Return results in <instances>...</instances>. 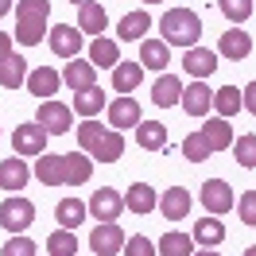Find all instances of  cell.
Wrapping results in <instances>:
<instances>
[{
	"mask_svg": "<svg viewBox=\"0 0 256 256\" xmlns=\"http://www.w3.org/2000/svg\"><path fill=\"white\" fill-rule=\"evenodd\" d=\"M78 144H82V152L94 156L97 163H116L124 156V136H120L116 128H101L94 116L78 124Z\"/></svg>",
	"mask_w": 256,
	"mask_h": 256,
	"instance_id": "cell-1",
	"label": "cell"
},
{
	"mask_svg": "<svg viewBox=\"0 0 256 256\" xmlns=\"http://www.w3.org/2000/svg\"><path fill=\"white\" fill-rule=\"evenodd\" d=\"M47 16H50V0H20L16 4V35L12 39L35 47L47 35Z\"/></svg>",
	"mask_w": 256,
	"mask_h": 256,
	"instance_id": "cell-2",
	"label": "cell"
},
{
	"mask_svg": "<svg viewBox=\"0 0 256 256\" xmlns=\"http://www.w3.org/2000/svg\"><path fill=\"white\" fill-rule=\"evenodd\" d=\"M160 32H163V43H175V47H198V35H202V20L198 12L190 8H171L167 16L160 20Z\"/></svg>",
	"mask_w": 256,
	"mask_h": 256,
	"instance_id": "cell-3",
	"label": "cell"
},
{
	"mask_svg": "<svg viewBox=\"0 0 256 256\" xmlns=\"http://www.w3.org/2000/svg\"><path fill=\"white\" fill-rule=\"evenodd\" d=\"M0 225L12 229V233H24L35 225V206L28 198H4L0 202Z\"/></svg>",
	"mask_w": 256,
	"mask_h": 256,
	"instance_id": "cell-4",
	"label": "cell"
},
{
	"mask_svg": "<svg viewBox=\"0 0 256 256\" xmlns=\"http://www.w3.org/2000/svg\"><path fill=\"white\" fill-rule=\"evenodd\" d=\"M198 198H202V206L210 210V214H214V218H218V214H229V210L237 206V198H233V186H229V182H225V178H206V182H202V194H198Z\"/></svg>",
	"mask_w": 256,
	"mask_h": 256,
	"instance_id": "cell-5",
	"label": "cell"
},
{
	"mask_svg": "<svg viewBox=\"0 0 256 256\" xmlns=\"http://www.w3.org/2000/svg\"><path fill=\"white\" fill-rule=\"evenodd\" d=\"M90 248L97 256H116L124 248V229L116 222H97V229L90 233Z\"/></svg>",
	"mask_w": 256,
	"mask_h": 256,
	"instance_id": "cell-6",
	"label": "cell"
},
{
	"mask_svg": "<svg viewBox=\"0 0 256 256\" xmlns=\"http://www.w3.org/2000/svg\"><path fill=\"white\" fill-rule=\"evenodd\" d=\"M47 128L43 124H20L12 132V148H16V156H43L47 152Z\"/></svg>",
	"mask_w": 256,
	"mask_h": 256,
	"instance_id": "cell-7",
	"label": "cell"
},
{
	"mask_svg": "<svg viewBox=\"0 0 256 256\" xmlns=\"http://www.w3.org/2000/svg\"><path fill=\"white\" fill-rule=\"evenodd\" d=\"M39 124L47 128L50 136H62L66 128H74V109L62 101H43L39 105Z\"/></svg>",
	"mask_w": 256,
	"mask_h": 256,
	"instance_id": "cell-8",
	"label": "cell"
},
{
	"mask_svg": "<svg viewBox=\"0 0 256 256\" xmlns=\"http://www.w3.org/2000/svg\"><path fill=\"white\" fill-rule=\"evenodd\" d=\"M120 210H124V194L112 190V186H101V190H94V198H90V214H94L97 222H116Z\"/></svg>",
	"mask_w": 256,
	"mask_h": 256,
	"instance_id": "cell-9",
	"label": "cell"
},
{
	"mask_svg": "<svg viewBox=\"0 0 256 256\" xmlns=\"http://www.w3.org/2000/svg\"><path fill=\"white\" fill-rule=\"evenodd\" d=\"M218 50H222V58L240 62V58L252 54V35L240 32V28H229V32H222V39H218Z\"/></svg>",
	"mask_w": 256,
	"mask_h": 256,
	"instance_id": "cell-10",
	"label": "cell"
},
{
	"mask_svg": "<svg viewBox=\"0 0 256 256\" xmlns=\"http://www.w3.org/2000/svg\"><path fill=\"white\" fill-rule=\"evenodd\" d=\"M182 109L190 112V116H206L214 109V90H210L206 82H190V90H182V101H178Z\"/></svg>",
	"mask_w": 256,
	"mask_h": 256,
	"instance_id": "cell-11",
	"label": "cell"
},
{
	"mask_svg": "<svg viewBox=\"0 0 256 256\" xmlns=\"http://www.w3.org/2000/svg\"><path fill=\"white\" fill-rule=\"evenodd\" d=\"M109 124L120 132V128H136L140 124V105H136V97L120 94L116 101L109 105Z\"/></svg>",
	"mask_w": 256,
	"mask_h": 256,
	"instance_id": "cell-12",
	"label": "cell"
},
{
	"mask_svg": "<svg viewBox=\"0 0 256 256\" xmlns=\"http://www.w3.org/2000/svg\"><path fill=\"white\" fill-rule=\"evenodd\" d=\"M62 82L74 90V94H82V90H90V86H97V66L90 62V58H70V66H66Z\"/></svg>",
	"mask_w": 256,
	"mask_h": 256,
	"instance_id": "cell-13",
	"label": "cell"
},
{
	"mask_svg": "<svg viewBox=\"0 0 256 256\" xmlns=\"http://www.w3.org/2000/svg\"><path fill=\"white\" fill-rule=\"evenodd\" d=\"M160 210H163L167 222H182V218L190 214V190H186V186H171V190H163Z\"/></svg>",
	"mask_w": 256,
	"mask_h": 256,
	"instance_id": "cell-14",
	"label": "cell"
},
{
	"mask_svg": "<svg viewBox=\"0 0 256 256\" xmlns=\"http://www.w3.org/2000/svg\"><path fill=\"white\" fill-rule=\"evenodd\" d=\"M50 50H54L58 58H74V54L82 50V35H78V28H70V24L50 28Z\"/></svg>",
	"mask_w": 256,
	"mask_h": 256,
	"instance_id": "cell-15",
	"label": "cell"
},
{
	"mask_svg": "<svg viewBox=\"0 0 256 256\" xmlns=\"http://www.w3.org/2000/svg\"><path fill=\"white\" fill-rule=\"evenodd\" d=\"M62 86V74L58 70H50V66H35L32 74H28V90H32V97H54V90Z\"/></svg>",
	"mask_w": 256,
	"mask_h": 256,
	"instance_id": "cell-16",
	"label": "cell"
},
{
	"mask_svg": "<svg viewBox=\"0 0 256 256\" xmlns=\"http://www.w3.org/2000/svg\"><path fill=\"white\" fill-rule=\"evenodd\" d=\"M35 178L43 186H62L66 182V156H39L35 160Z\"/></svg>",
	"mask_w": 256,
	"mask_h": 256,
	"instance_id": "cell-17",
	"label": "cell"
},
{
	"mask_svg": "<svg viewBox=\"0 0 256 256\" xmlns=\"http://www.w3.org/2000/svg\"><path fill=\"white\" fill-rule=\"evenodd\" d=\"M182 66H186V74H194V78L202 82V78H210V74L218 70V54L206 50V47H190L182 54Z\"/></svg>",
	"mask_w": 256,
	"mask_h": 256,
	"instance_id": "cell-18",
	"label": "cell"
},
{
	"mask_svg": "<svg viewBox=\"0 0 256 256\" xmlns=\"http://www.w3.org/2000/svg\"><path fill=\"white\" fill-rule=\"evenodd\" d=\"M28 58H20V54H8V58H0V86L4 90H20V86H28Z\"/></svg>",
	"mask_w": 256,
	"mask_h": 256,
	"instance_id": "cell-19",
	"label": "cell"
},
{
	"mask_svg": "<svg viewBox=\"0 0 256 256\" xmlns=\"http://www.w3.org/2000/svg\"><path fill=\"white\" fill-rule=\"evenodd\" d=\"M202 136H206L210 152H225V148H233V140H237L225 116H214V120H206V124H202Z\"/></svg>",
	"mask_w": 256,
	"mask_h": 256,
	"instance_id": "cell-20",
	"label": "cell"
},
{
	"mask_svg": "<svg viewBox=\"0 0 256 256\" xmlns=\"http://www.w3.org/2000/svg\"><path fill=\"white\" fill-rule=\"evenodd\" d=\"M190 237H194V244H202V248H218V244L225 240V225L210 214V218H202V222H194Z\"/></svg>",
	"mask_w": 256,
	"mask_h": 256,
	"instance_id": "cell-21",
	"label": "cell"
},
{
	"mask_svg": "<svg viewBox=\"0 0 256 256\" xmlns=\"http://www.w3.org/2000/svg\"><path fill=\"white\" fill-rule=\"evenodd\" d=\"M105 24H109V16H105V8L97 4V0H90V4H82L78 8V28L86 35H105Z\"/></svg>",
	"mask_w": 256,
	"mask_h": 256,
	"instance_id": "cell-22",
	"label": "cell"
},
{
	"mask_svg": "<svg viewBox=\"0 0 256 256\" xmlns=\"http://www.w3.org/2000/svg\"><path fill=\"white\" fill-rule=\"evenodd\" d=\"M152 101H156L160 109L178 105V101H182V82H178L175 74H163V78H156V86H152Z\"/></svg>",
	"mask_w": 256,
	"mask_h": 256,
	"instance_id": "cell-23",
	"label": "cell"
},
{
	"mask_svg": "<svg viewBox=\"0 0 256 256\" xmlns=\"http://www.w3.org/2000/svg\"><path fill=\"white\" fill-rule=\"evenodd\" d=\"M136 144L144 148V152H163L167 148V128L160 120H140L136 124Z\"/></svg>",
	"mask_w": 256,
	"mask_h": 256,
	"instance_id": "cell-24",
	"label": "cell"
},
{
	"mask_svg": "<svg viewBox=\"0 0 256 256\" xmlns=\"http://www.w3.org/2000/svg\"><path fill=\"white\" fill-rule=\"evenodd\" d=\"M28 178H32V167L24 160H4L0 163V190H24Z\"/></svg>",
	"mask_w": 256,
	"mask_h": 256,
	"instance_id": "cell-25",
	"label": "cell"
},
{
	"mask_svg": "<svg viewBox=\"0 0 256 256\" xmlns=\"http://www.w3.org/2000/svg\"><path fill=\"white\" fill-rule=\"evenodd\" d=\"M144 82V66L140 62H116L112 66V90L116 94H132Z\"/></svg>",
	"mask_w": 256,
	"mask_h": 256,
	"instance_id": "cell-26",
	"label": "cell"
},
{
	"mask_svg": "<svg viewBox=\"0 0 256 256\" xmlns=\"http://www.w3.org/2000/svg\"><path fill=\"white\" fill-rule=\"evenodd\" d=\"M94 175V160L86 152H66V186H82Z\"/></svg>",
	"mask_w": 256,
	"mask_h": 256,
	"instance_id": "cell-27",
	"label": "cell"
},
{
	"mask_svg": "<svg viewBox=\"0 0 256 256\" xmlns=\"http://www.w3.org/2000/svg\"><path fill=\"white\" fill-rule=\"evenodd\" d=\"M167 62H171V50H167V43H163V39H144V47H140V66L160 74Z\"/></svg>",
	"mask_w": 256,
	"mask_h": 256,
	"instance_id": "cell-28",
	"label": "cell"
},
{
	"mask_svg": "<svg viewBox=\"0 0 256 256\" xmlns=\"http://www.w3.org/2000/svg\"><path fill=\"white\" fill-rule=\"evenodd\" d=\"M156 190L148 186V182H136V186H128V194H124V210H132V214H152L156 210Z\"/></svg>",
	"mask_w": 256,
	"mask_h": 256,
	"instance_id": "cell-29",
	"label": "cell"
},
{
	"mask_svg": "<svg viewBox=\"0 0 256 256\" xmlns=\"http://www.w3.org/2000/svg\"><path fill=\"white\" fill-rule=\"evenodd\" d=\"M90 62L97 66V70H101V66H116L120 62V47H116V43H112V39H105V35H97L94 43H90Z\"/></svg>",
	"mask_w": 256,
	"mask_h": 256,
	"instance_id": "cell-30",
	"label": "cell"
},
{
	"mask_svg": "<svg viewBox=\"0 0 256 256\" xmlns=\"http://www.w3.org/2000/svg\"><path fill=\"white\" fill-rule=\"evenodd\" d=\"M54 218L62 222V229H78V225L86 222V202H78V198H62L58 210H54Z\"/></svg>",
	"mask_w": 256,
	"mask_h": 256,
	"instance_id": "cell-31",
	"label": "cell"
},
{
	"mask_svg": "<svg viewBox=\"0 0 256 256\" xmlns=\"http://www.w3.org/2000/svg\"><path fill=\"white\" fill-rule=\"evenodd\" d=\"M101 109H105V94H101L97 86H90V90H82V94L74 97V112H82L86 120H90V116H97Z\"/></svg>",
	"mask_w": 256,
	"mask_h": 256,
	"instance_id": "cell-32",
	"label": "cell"
},
{
	"mask_svg": "<svg viewBox=\"0 0 256 256\" xmlns=\"http://www.w3.org/2000/svg\"><path fill=\"white\" fill-rule=\"evenodd\" d=\"M214 109L222 112L225 120H229L233 112H240V109H244V101H240V90H237V86H222V90L214 94Z\"/></svg>",
	"mask_w": 256,
	"mask_h": 256,
	"instance_id": "cell-33",
	"label": "cell"
},
{
	"mask_svg": "<svg viewBox=\"0 0 256 256\" xmlns=\"http://www.w3.org/2000/svg\"><path fill=\"white\" fill-rule=\"evenodd\" d=\"M194 237L190 233H163L160 237V256H190Z\"/></svg>",
	"mask_w": 256,
	"mask_h": 256,
	"instance_id": "cell-34",
	"label": "cell"
},
{
	"mask_svg": "<svg viewBox=\"0 0 256 256\" xmlns=\"http://www.w3.org/2000/svg\"><path fill=\"white\" fill-rule=\"evenodd\" d=\"M47 252L50 256H78V237H74V229L50 233V237H47Z\"/></svg>",
	"mask_w": 256,
	"mask_h": 256,
	"instance_id": "cell-35",
	"label": "cell"
},
{
	"mask_svg": "<svg viewBox=\"0 0 256 256\" xmlns=\"http://www.w3.org/2000/svg\"><path fill=\"white\" fill-rule=\"evenodd\" d=\"M148 28H152V16H148V12H128V16L120 20L116 35H120V39H140V35H148Z\"/></svg>",
	"mask_w": 256,
	"mask_h": 256,
	"instance_id": "cell-36",
	"label": "cell"
},
{
	"mask_svg": "<svg viewBox=\"0 0 256 256\" xmlns=\"http://www.w3.org/2000/svg\"><path fill=\"white\" fill-rule=\"evenodd\" d=\"M182 156H186L190 163H202V160H210V156H214V152H210V144H206V136H202V128H198V132H190V136L182 140Z\"/></svg>",
	"mask_w": 256,
	"mask_h": 256,
	"instance_id": "cell-37",
	"label": "cell"
},
{
	"mask_svg": "<svg viewBox=\"0 0 256 256\" xmlns=\"http://www.w3.org/2000/svg\"><path fill=\"white\" fill-rule=\"evenodd\" d=\"M233 156H237L240 167H256V136H252V132L233 140Z\"/></svg>",
	"mask_w": 256,
	"mask_h": 256,
	"instance_id": "cell-38",
	"label": "cell"
},
{
	"mask_svg": "<svg viewBox=\"0 0 256 256\" xmlns=\"http://www.w3.org/2000/svg\"><path fill=\"white\" fill-rule=\"evenodd\" d=\"M218 4H222V12L233 24H244V20L252 16V0H218Z\"/></svg>",
	"mask_w": 256,
	"mask_h": 256,
	"instance_id": "cell-39",
	"label": "cell"
},
{
	"mask_svg": "<svg viewBox=\"0 0 256 256\" xmlns=\"http://www.w3.org/2000/svg\"><path fill=\"white\" fill-rule=\"evenodd\" d=\"M0 256H35V240L24 237V233H16V237L0 248Z\"/></svg>",
	"mask_w": 256,
	"mask_h": 256,
	"instance_id": "cell-40",
	"label": "cell"
},
{
	"mask_svg": "<svg viewBox=\"0 0 256 256\" xmlns=\"http://www.w3.org/2000/svg\"><path fill=\"white\" fill-rule=\"evenodd\" d=\"M237 214H240V222L252 229L256 225V190H244L240 194V202H237Z\"/></svg>",
	"mask_w": 256,
	"mask_h": 256,
	"instance_id": "cell-41",
	"label": "cell"
},
{
	"mask_svg": "<svg viewBox=\"0 0 256 256\" xmlns=\"http://www.w3.org/2000/svg\"><path fill=\"white\" fill-rule=\"evenodd\" d=\"M120 252L124 256H156V244H152L148 237H128V244L120 248Z\"/></svg>",
	"mask_w": 256,
	"mask_h": 256,
	"instance_id": "cell-42",
	"label": "cell"
},
{
	"mask_svg": "<svg viewBox=\"0 0 256 256\" xmlns=\"http://www.w3.org/2000/svg\"><path fill=\"white\" fill-rule=\"evenodd\" d=\"M240 101H244V109H248V112H256V82H248V86H244Z\"/></svg>",
	"mask_w": 256,
	"mask_h": 256,
	"instance_id": "cell-43",
	"label": "cell"
},
{
	"mask_svg": "<svg viewBox=\"0 0 256 256\" xmlns=\"http://www.w3.org/2000/svg\"><path fill=\"white\" fill-rule=\"evenodd\" d=\"M8 54H12V35L0 32V58H8Z\"/></svg>",
	"mask_w": 256,
	"mask_h": 256,
	"instance_id": "cell-44",
	"label": "cell"
},
{
	"mask_svg": "<svg viewBox=\"0 0 256 256\" xmlns=\"http://www.w3.org/2000/svg\"><path fill=\"white\" fill-rule=\"evenodd\" d=\"M12 8V0H0V20H4V12Z\"/></svg>",
	"mask_w": 256,
	"mask_h": 256,
	"instance_id": "cell-45",
	"label": "cell"
},
{
	"mask_svg": "<svg viewBox=\"0 0 256 256\" xmlns=\"http://www.w3.org/2000/svg\"><path fill=\"white\" fill-rule=\"evenodd\" d=\"M194 256H222V252H214V248H202V252H194Z\"/></svg>",
	"mask_w": 256,
	"mask_h": 256,
	"instance_id": "cell-46",
	"label": "cell"
},
{
	"mask_svg": "<svg viewBox=\"0 0 256 256\" xmlns=\"http://www.w3.org/2000/svg\"><path fill=\"white\" fill-rule=\"evenodd\" d=\"M244 256H256V244H252V248H244Z\"/></svg>",
	"mask_w": 256,
	"mask_h": 256,
	"instance_id": "cell-47",
	"label": "cell"
},
{
	"mask_svg": "<svg viewBox=\"0 0 256 256\" xmlns=\"http://www.w3.org/2000/svg\"><path fill=\"white\" fill-rule=\"evenodd\" d=\"M70 4H78V8H82V4H90V0H70Z\"/></svg>",
	"mask_w": 256,
	"mask_h": 256,
	"instance_id": "cell-48",
	"label": "cell"
},
{
	"mask_svg": "<svg viewBox=\"0 0 256 256\" xmlns=\"http://www.w3.org/2000/svg\"><path fill=\"white\" fill-rule=\"evenodd\" d=\"M144 4H163V0H144Z\"/></svg>",
	"mask_w": 256,
	"mask_h": 256,
	"instance_id": "cell-49",
	"label": "cell"
}]
</instances>
